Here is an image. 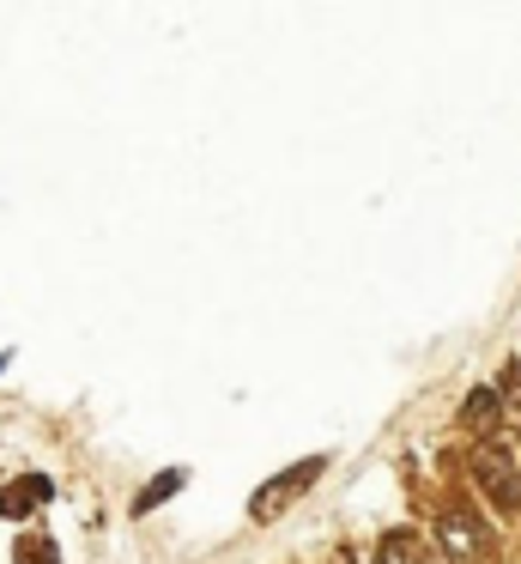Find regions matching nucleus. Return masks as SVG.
<instances>
[{
  "label": "nucleus",
  "mask_w": 521,
  "mask_h": 564,
  "mask_svg": "<svg viewBox=\"0 0 521 564\" xmlns=\"http://www.w3.org/2000/svg\"><path fill=\"white\" fill-rule=\"evenodd\" d=\"M497 401H503L497 389H479V394H467V406H460V425H467V431H485V425L497 419Z\"/></svg>",
  "instance_id": "nucleus-3"
},
{
  "label": "nucleus",
  "mask_w": 521,
  "mask_h": 564,
  "mask_svg": "<svg viewBox=\"0 0 521 564\" xmlns=\"http://www.w3.org/2000/svg\"><path fill=\"white\" fill-rule=\"evenodd\" d=\"M176 486H182V474H164V479H158V486H152V491H140V503H133V510H140V516H145V510H152V503H158V498H170V491H176Z\"/></svg>",
  "instance_id": "nucleus-6"
},
{
  "label": "nucleus",
  "mask_w": 521,
  "mask_h": 564,
  "mask_svg": "<svg viewBox=\"0 0 521 564\" xmlns=\"http://www.w3.org/2000/svg\"><path fill=\"white\" fill-rule=\"evenodd\" d=\"M322 455H310V462H297V467H285V474H279L273 479V486H267V491H254V498H249V516H254V522H273V516L279 510H285V503L291 498H297V491H310L315 486V479H322Z\"/></svg>",
  "instance_id": "nucleus-2"
},
{
  "label": "nucleus",
  "mask_w": 521,
  "mask_h": 564,
  "mask_svg": "<svg viewBox=\"0 0 521 564\" xmlns=\"http://www.w3.org/2000/svg\"><path fill=\"white\" fill-rule=\"evenodd\" d=\"M509 401H521V365H509Z\"/></svg>",
  "instance_id": "nucleus-7"
},
{
  "label": "nucleus",
  "mask_w": 521,
  "mask_h": 564,
  "mask_svg": "<svg viewBox=\"0 0 521 564\" xmlns=\"http://www.w3.org/2000/svg\"><path fill=\"white\" fill-rule=\"evenodd\" d=\"M376 564H424L419 546H412V534H388L382 552H376Z\"/></svg>",
  "instance_id": "nucleus-5"
},
{
  "label": "nucleus",
  "mask_w": 521,
  "mask_h": 564,
  "mask_svg": "<svg viewBox=\"0 0 521 564\" xmlns=\"http://www.w3.org/2000/svg\"><path fill=\"white\" fill-rule=\"evenodd\" d=\"M48 498V479H31V486H7L0 491V516H24L31 503Z\"/></svg>",
  "instance_id": "nucleus-4"
},
{
  "label": "nucleus",
  "mask_w": 521,
  "mask_h": 564,
  "mask_svg": "<svg viewBox=\"0 0 521 564\" xmlns=\"http://www.w3.org/2000/svg\"><path fill=\"white\" fill-rule=\"evenodd\" d=\"M473 479L485 486V498H491L497 510H521V474H515V455H509L503 443H479V449H473Z\"/></svg>",
  "instance_id": "nucleus-1"
}]
</instances>
